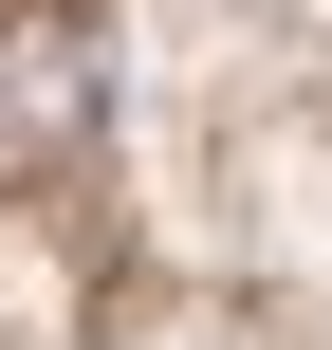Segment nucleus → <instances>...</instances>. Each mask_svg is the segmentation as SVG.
Returning a JSON list of instances; mask_svg holds the SVG:
<instances>
[{"instance_id": "1", "label": "nucleus", "mask_w": 332, "mask_h": 350, "mask_svg": "<svg viewBox=\"0 0 332 350\" xmlns=\"http://www.w3.org/2000/svg\"><path fill=\"white\" fill-rule=\"evenodd\" d=\"M92 92H111V74H92L74 18H0V111H18V129H92Z\"/></svg>"}]
</instances>
